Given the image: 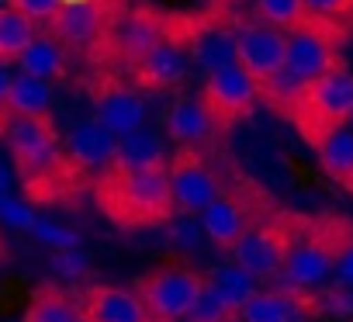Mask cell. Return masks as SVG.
Segmentation results:
<instances>
[{"instance_id": "1", "label": "cell", "mask_w": 353, "mask_h": 322, "mask_svg": "<svg viewBox=\"0 0 353 322\" xmlns=\"http://www.w3.org/2000/svg\"><path fill=\"white\" fill-rule=\"evenodd\" d=\"M97 201H101L104 215L121 229H149V225H163L176 215L166 167L108 170L97 184Z\"/></svg>"}, {"instance_id": "2", "label": "cell", "mask_w": 353, "mask_h": 322, "mask_svg": "<svg viewBox=\"0 0 353 322\" xmlns=\"http://www.w3.org/2000/svg\"><path fill=\"white\" fill-rule=\"evenodd\" d=\"M294 121L301 128V135L319 145L329 132L350 125L353 114V70H346L343 63L332 66L325 77H319L315 83L305 87V94L294 101Z\"/></svg>"}, {"instance_id": "3", "label": "cell", "mask_w": 353, "mask_h": 322, "mask_svg": "<svg viewBox=\"0 0 353 322\" xmlns=\"http://www.w3.org/2000/svg\"><path fill=\"white\" fill-rule=\"evenodd\" d=\"M350 239H353V232L343 222H319L308 232L294 236L288 260H284V270H281L284 288L312 291V288L325 284V277L336 274V260Z\"/></svg>"}, {"instance_id": "4", "label": "cell", "mask_w": 353, "mask_h": 322, "mask_svg": "<svg viewBox=\"0 0 353 322\" xmlns=\"http://www.w3.org/2000/svg\"><path fill=\"white\" fill-rule=\"evenodd\" d=\"M205 284H208V274H201L198 267L166 263V267L145 274L135 284V291H139L142 305L149 308L152 322H188Z\"/></svg>"}, {"instance_id": "5", "label": "cell", "mask_w": 353, "mask_h": 322, "mask_svg": "<svg viewBox=\"0 0 353 322\" xmlns=\"http://www.w3.org/2000/svg\"><path fill=\"white\" fill-rule=\"evenodd\" d=\"M4 135H8V145L18 159V167L25 170V177L32 184L46 181L49 174H56L63 167L59 142H56L49 118H14L11 114L4 125Z\"/></svg>"}, {"instance_id": "6", "label": "cell", "mask_w": 353, "mask_h": 322, "mask_svg": "<svg viewBox=\"0 0 353 322\" xmlns=\"http://www.w3.org/2000/svg\"><path fill=\"white\" fill-rule=\"evenodd\" d=\"M166 177H170V194H173V212L176 215H201L222 194L219 174L194 149L176 152L166 163Z\"/></svg>"}, {"instance_id": "7", "label": "cell", "mask_w": 353, "mask_h": 322, "mask_svg": "<svg viewBox=\"0 0 353 322\" xmlns=\"http://www.w3.org/2000/svg\"><path fill=\"white\" fill-rule=\"evenodd\" d=\"M294 243V232L284 219H270V222H256L236 246H232V263L243 267L246 274H253L256 281H270L284 270L288 250Z\"/></svg>"}, {"instance_id": "8", "label": "cell", "mask_w": 353, "mask_h": 322, "mask_svg": "<svg viewBox=\"0 0 353 322\" xmlns=\"http://www.w3.org/2000/svg\"><path fill=\"white\" fill-rule=\"evenodd\" d=\"M284 56H288V32L274 28V25H243L236 32V63L263 87L270 77H277L284 70Z\"/></svg>"}, {"instance_id": "9", "label": "cell", "mask_w": 353, "mask_h": 322, "mask_svg": "<svg viewBox=\"0 0 353 322\" xmlns=\"http://www.w3.org/2000/svg\"><path fill=\"white\" fill-rule=\"evenodd\" d=\"M260 94H263L260 83H256L239 63H232V66H225V70L208 73L201 101L208 104V111L215 114L219 125H229V121L243 118V114L256 104Z\"/></svg>"}, {"instance_id": "10", "label": "cell", "mask_w": 353, "mask_h": 322, "mask_svg": "<svg viewBox=\"0 0 353 322\" xmlns=\"http://www.w3.org/2000/svg\"><path fill=\"white\" fill-rule=\"evenodd\" d=\"M332 66H339L336 56V42L312 28V25H298L288 32V56H284V73L294 77L301 87L315 83L319 77H325Z\"/></svg>"}, {"instance_id": "11", "label": "cell", "mask_w": 353, "mask_h": 322, "mask_svg": "<svg viewBox=\"0 0 353 322\" xmlns=\"http://www.w3.org/2000/svg\"><path fill=\"white\" fill-rule=\"evenodd\" d=\"M198 225H201V232L212 246L232 253V246L256 225V205L250 198H243L239 191H222L198 215Z\"/></svg>"}, {"instance_id": "12", "label": "cell", "mask_w": 353, "mask_h": 322, "mask_svg": "<svg viewBox=\"0 0 353 322\" xmlns=\"http://www.w3.org/2000/svg\"><path fill=\"white\" fill-rule=\"evenodd\" d=\"M80 319L83 322H152L149 308L142 305L135 288L121 284H94L80 294Z\"/></svg>"}, {"instance_id": "13", "label": "cell", "mask_w": 353, "mask_h": 322, "mask_svg": "<svg viewBox=\"0 0 353 322\" xmlns=\"http://www.w3.org/2000/svg\"><path fill=\"white\" fill-rule=\"evenodd\" d=\"M315 301L308 291H294V288H260L253 294V301L239 312L236 322H305L312 315Z\"/></svg>"}, {"instance_id": "14", "label": "cell", "mask_w": 353, "mask_h": 322, "mask_svg": "<svg viewBox=\"0 0 353 322\" xmlns=\"http://www.w3.org/2000/svg\"><path fill=\"white\" fill-rule=\"evenodd\" d=\"M118 152V135H111L101 121H80L66 135V159L80 170H111Z\"/></svg>"}, {"instance_id": "15", "label": "cell", "mask_w": 353, "mask_h": 322, "mask_svg": "<svg viewBox=\"0 0 353 322\" xmlns=\"http://www.w3.org/2000/svg\"><path fill=\"white\" fill-rule=\"evenodd\" d=\"M215 128H219V121H215V114L208 111V104L201 97H181L166 111V135L184 149L205 145L215 135Z\"/></svg>"}, {"instance_id": "16", "label": "cell", "mask_w": 353, "mask_h": 322, "mask_svg": "<svg viewBox=\"0 0 353 322\" xmlns=\"http://www.w3.org/2000/svg\"><path fill=\"white\" fill-rule=\"evenodd\" d=\"M135 77H139L142 87H152V90H170L176 83H184V77H188V52H184V46L163 39L159 46H152L135 63Z\"/></svg>"}, {"instance_id": "17", "label": "cell", "mask_w": 353, "mask_h": 322, "mask_svg": "<svg viewBox=\"0 0 353 322\" xmlns=\"http://www.w3.org/2000/svg\"><path fill=\"white\" fill-rule=\"evenodd\" d=\"M94 121H101L111 135L125 139L132 132L142 128L145 121V101L125 87H111L97 97V108H94Z\"/></svg>"}, {"instance_id": "18", "label": "cell", "mask_w": 353, "mask_h": 322, "mask_svg": "<svg viewBox=\"0 0 353 322\" xmlns=\"http://www.w3.org/2000/svg\"><path fill=\"white\" fill-rule=\"evenodd\" d=\"M56 39L70 42V46H90L101 35V11L94 0H70L63 4V11L52 21Z\"/></svg>"}, {"instance_id": "19", "label": "cell", "mask_w": 353, "mask_h": 322, "mask_svg": "<svg viewBox=\"0 0 353 322\" xmlns=\"http://www.w3.org/2000/svg\"><path fill=\"white\" fill-rule=\"evenodd\" d=\"M156 167H166V152H163V142L156 132L139 128V132L118 139L111 170H156Z\"/></svg>"}, {"instance_id": "20", "label": "cell", "mask_w": 353, "mask_h": 322, "mask_svg": "<svg viewBox=\"0 0 353 322\" xmlns=\"http://www.w3.org/2000/svg\"><path fill=\"white\" fill-rule=\"evenodd\" d=\"M319 167L343 188H353V128L343 125L336 132H329L319 145Z\"/></svg>"}, {"instance_id": "21", "label": "cell", "mask_w": 353, "mask_h": 322, "mask_svg": "<svg viewBox=\"0 0 353 322\" xmlns=\"http://www.w3.org/2000/svg\"><path fill=\"white\" fill-rule=\"evenodd\" d=\"M18 66H21V73L52 83V80H59V77L66 73V52H63L59 39H52V35H35L32 46L18 56Z\"/></svg>"}, {"instance_id": "22", "label": "cell", "mask_w": 353, "mask_h": 322, "mask_svg": "<svg viewBox=\"0 0 353 322\" xmlns=\"http://www.w3.org/2000/svg\"><path fill=\"white\" fill-rule=\"evenodd\" d=\"M163 42V32H159V21L152 14H125L118 25H114V46L132 59L139 63L152 46Z\"/></svg>"}, {"instance_id": "23", "label": "cell", "mask_w": 353, "mask_h": 322, "mask_svg": "<svg viewBox=\"0 0 353 322\" xmlns=\"http://www.w3.org/2000/svg\"><path fill=\"white\" fill-rule=\"evenodd\" d=\"M191 59L205 73L232 66L236 63V32H229V28H205V32H198L191 39Z\"/></svg>"}, {"instance_id": "24", "label": "cell", "mask_w": 353, "mask_h": 322, "mask_svg": "<svg viewBox=\"0 0 353 322\" xmlns=\"http://www.w3.org/2000/svg\"><path fill=\"white\" fill-rule=\"evenodd\" d=\"M52 108V83L35 80L28 73H14L11 94H8V111L14 118H46Z\"/></svg>"}, {"instance_id": "25", "label": "cell", "mask_w": 353, "mask_h": 322, "mask_svg": "<svg viewBox=\"0 0 353 322\" xmlns=\"http://www.w3.org/2000/svg\"><path fill=\"white\" fill-rule=\"evenodd\" d=\"M208 281H212V288L222 294V301L236 312V319H239V312L253 301V294L260 291V281H256L253 274H246L243 267H236V263L219 267L215 274H208Z\"/></svg>"}, {"instance_id": "26", "label": "cell", "mask_w": 353, "mask_h": 322, "mask_svg": "<svg viewBox=\"0 0 353 322\" xmlns=\"http://www.w3.org/2000/svg\"><path fill=\"white\" fill-rule=\"evenodd\" d=\"M25 322H83L80 301L70 298L63 288H39L25 312Z\"/></svg>"}, {"instance_id": "27", "label": "cell", "mask_w": 353, "mask_h": 322, "mask_svg": "<svg viewBox=\"0 0 353 322\" xmlns=\"http://www.w3.org/2000/svg\"><path fill=\"white\" fill-rule=\"evenodd\" d=\"M35 39V25L14 11V8H4L0 11V63H11L18 59Z\"/></svg>"}, {"instance_id": "28", "label": "cell", "mask_w": 353, "mask_h": 322, "mask_svg": "<svg viewBox=\"0 0 353 322\" xmlns=\"http://www.w3.org/2000/svg\"><path fill=\"white\" fill-rule=\"evenodd\" d=\"M256 11H260V18H263V25H274V28H298V25H305V4L301 0H256Z\"/></svg>"}, {"instance_id": "29", "label": "cell", "mask_w": 353, "mask_h": 322, "mask_svg": "<svg viewBox=\"0 0 353 322\" xmlns=\"http://www.w3.org/2000/svg\"><path fill=\"white\" fill-rule=\"evenodd\" d=\"M188 322H236V312L222 301V294H219V291L212 288V281H208L205 291H201V298H198V305L191 308Z\"/></svg>"}, {"instance_id": "30", "label": "cell", "mask_w": 353, "mask_h": 322, "mask_svg": "<svg viewBox=\"0 0 353 322\" xmlns=\"http://www.w3.org/2000/svg\"><path fill=\"white\" fill-rule=\"evenodd\" d=\"M32 236H35L42 246H49L52 253H56V250H77V246H80V232H73V229H66V225H59V222H49V219H39V222L32 225Z\"/></svg>"}, {"instance_id": "31", "label": "cell", "mask_w": 353, "mask_h": 322, "mask_svg": "<svg viewBox=\"0 0 353 322\" xmlns=\"http://www.w3.org/2000/svg\"><path fill=\"white\" fill-rule=\"evenodd\" d=\"M39 222V215L32 212L28 201L21 198H11L4 194L0 198V225H8V229H21V232H32V225Z\"/></svg>"}, {"instance_id": "32", "label": "cell", "mask_w": 353, "mask_h": 322, "mask_svg": "<svg viewBox=\"0 0 353 322\" xmlns=\"http://www.w3.org/2000/svg\"><path fill=\"white\" fill-rule=\"evenodd\" d=\"M63 4H66V0H11V8L21 11L32 25H39V21H56V14L63 11Z\"/></svg>"}, {"instance_id": "33", "label": "cell", "mask_w": 353, "mask_h": 322, "mask_svg": "<svg viewBox=\"0 0 353 322\" xmlns=\"http://www.w3.org/2000/svg\"><path fill=\"white\" fill-rule=\"evenodd\" d=\"M49 263H52V270H56L59 277H70V281L83 277V274H87V267H90V263H87V256H83L80 250H56Z\"/></svg>"}, {"instance_id": "34", "label": "cell", "mask_w": 353, "mask_h": 322, "mask_svg": "<svg viewBox=\"0 0 353 322\" xmlns=\"http://www.w3.org/2000/svg\"><path fill=\"white\" fill-rule=\"evenodd\" d=\"M301 4H305V14L308 18H319V21L339 18V14L353 11V0H301Z\"/></svg>"}, {"instance_id": "35", "label": "cell", "mask_w": 353, "mask_h": 322, "mask_svg": "<svg viewBox=\"0 0 353 322\" xmlns=\"http://www.w3.org/2000/svg\"><path fill=\"white\" fill-rule=\"evenodd\" d=\"M325 308L329 312H336V315H353V288H332L329 294H325Z\"/></svg>"}, {"instance_id": "36", "label": "cell", "mask_w": 353, "mask_h": 322, "mask_svg": "<svg viewBox=\"0 0 353 322\" xmlns=\"http://www.w3.org/2000/svg\"><path fill=\"white\" fill-rule=\"evenodd\" d=\"M336 281H339L343 288H353V239L346 243V250H343L339 260H336Z\"/></svg>"}, {"instance_id": "37", "label": "cell", "mask_w": 353, "mask_h": 322, "mask_svg": "<svg viewBox=\"0 0 353 322\" xmlns=\"http://www.w3.org/2000/svg\"><path fill=\"white\" fill-rule=\"evenodd\" d=\"M11 83H14V73L8 63H0V111H8V94H11Z\"/></svg>"}, {"instance_id": "38", "label": "cell", "mask_w": 353, "mask_h": 322, "mask_svg": "<svg viewBox=\"0 0 353 322\" xmlns=\"http://www.w3.org/2000/svg\"><path fill=\"white\" fill-rule=\"evenodd\" d=\"M170 236H173L176 243H181V246H194V236H198V232H194L191 225H173V229H170Z\"/></svg>"}, {"instance_id": "39", "label": "cell", "mask_w": 353, "mask_h": 322, "mask_svg": "<svg viewBox=\"0 0 353 322\" xmlns=\"http://www.w3.org/2000/svg\"><path fill=\"white\" fill-rule=\"evenodd\" d=\"M11 184H14L11 170H8L4 163H0V198H4V194H11Z\"/></svg>"}, {"instance_id": "40", "label": "cell", "mask_w": 353, "mask_h": 322, "mask_svg": "<svg viewBox=\"0 0 353 322\" xmlns=\"http://www.w3.org/2000/svg\"><path fill=\"white\" fill-rule=\"evenodd\" d=\"M4 8H8V0H0V11H4Z\"/></svg>"}, {"instance_id": "41", "label": "cell", "mask_w": 353, "mask_h": 322, "mask_svg": "<svg viewBox=\"0 0 353 322\" xmlns=\"http://www.w3.org/2000/svg\"><path fill=\"white\" fill-rule=\"evenodd\" d=\"M142 4H159V0H142Z\"/></svg>"}, {"instance_id": "42", "label": "cell", "mask_w": 353, "mask_h": 322, "mask_svg": "<svg viewBox=\"0 0 353 322\" xmlns=\"http://www.w3.org/2000/svg\"><path fill=\"white\" fill-rule=\"evenodd\" d=\"M350 128H353V114H350Z\"/></svg>"}, {"instance_id": "43", "label": "cell", "mask_w": 353, "mask_h": 322, "mask_svg": "<svg viewBox=\"0 0 353 322\" xmlns=\"http://www.w3.org/2000/svg\"><path fill=\"white\" fill-rule=\"evenodd\" d=\"M66 4H70V0H66Z\"/></svg>"}, {"instance_id": "44", "label": "cell", "mask_w": 353, "mask_h": 322, "mask_svg": "<svg viewBox=\"0 0 353 322\" xmlns=\"http://www.w3.org/2000/svg\"><path fill=\"white\" fill-rule=\"evenodd\" d=\"M350 191H353V188H350Z\"/></svg>"}]
</instances>
